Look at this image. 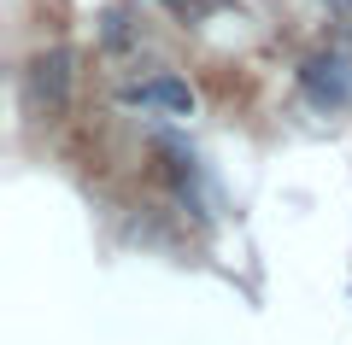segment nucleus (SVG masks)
<instances>
[{"label":"nucleus","mask_w":352,"mask_h":345,"mask_svg":"<svg viewBox=\"0 0 352 345\" xmlns=\"http://www.w3.org/2000/svg\"><path fill=\"white\" fill-rule=\"evenodd\" d=\"M124 99H129V106H164V111H182V117L194 111V94L176 82V76H159V82H129Z\"/></svg>","instance_id":"obj_2"},{"label":"nucleus","mask_w":352,"mask_h":345,"mask_svg":"<svg viewBox=\"0 0 352 345\" xmlns=\"http://www.w3.org/2000/svg\"><path fill=\"white\" fill-rule=\"evenodd\" d=\"M71 47H47V53H36L30 59V71H24V82H30V99H36L41 111H65L71 106Z\"/></svg>","instance_id":"obj_1"},{"label":"nucleus","mask_w":352,"mask_h":345,"mask_svg":"<svg viewBox=\"0 0 352 345\" xmlns=\"http://www.w3.org/2000/svg\"><path fill=\"white\" fill-rule=\"evenodd\" d=\"M305 88H311L323 106H329V99H335V106H346V76H340L335 59H311V64H305Z\"/></svg>","instance_id":"obj_3"},{"label":"nucleus","mask_w":352,"mask_h":345,"mask_svg":"<svg viewBox=\"0 0 352 345\" xmlns=\"http://www.w3.org/2000/svg\"><path fill=\"white\" fill-rule=\"evenodd\" d=\"M106 41H112V47H129V41H135V29H129L124 6H112V12H106Z\"/></svg>","instance_id":"obj_4"}]
</instances>
